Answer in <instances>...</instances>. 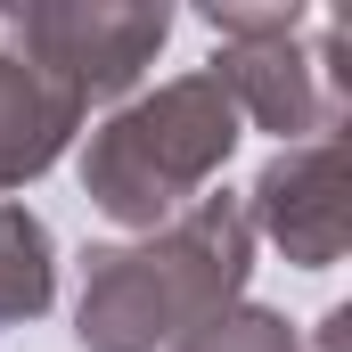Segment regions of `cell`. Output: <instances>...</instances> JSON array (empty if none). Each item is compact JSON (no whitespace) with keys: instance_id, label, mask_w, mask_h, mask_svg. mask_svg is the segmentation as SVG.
Listing matches in <instances>:
<instances>
[{"instance_id":"obj_1","label":"cell","mask_w":352,"mask_h":352,"mask_svg":"<svg viewBox=\"0 0 352 352\" xmlns=\"http://www.w3.org/2000/svg\"><path fill=\"white\" fill-rule=\"evenodd\" d=\"M254 270V221L246 197H197L164 230H148L140 246H90L82 303H74V336L82 352H156L180 344L188 328H205L213 311L238 303Z\"/></svg>"},{"instance_id":"obj_2","label":"cell","mask_w":352,"mask_h":352,"mask_svg":"<svg viewBox=\"0 0 352 352\" xmlns=\"http://www.w3.org/2000/svg\"><path fill=\"white\" fill-rule=\"evenodd\" d=\"M238 148V107L213 74H180L131 107H115L82 148L90 205L123 230H164L205 197V180Z\"/></svg>"},{"instance_id":"obj_3","label":"cell","mask_w":352,"mask_h":352,"mask_svg":"<svg viewBox=\"0 0 352 352\" xmlns=\"http://www.w3.org/2000/svg\"><path fill=\"white\" fill-rule=\"evenodd\" d=\"M303 33V25H295ZM295 33H254V41H221V58L205 66L213 82L230 90L238 123L254 115L278 140H328L344 115V25L320 16V50L303 58Z\"/></svg>"},{"instance_id":"obj_4","label":"cell","mask_w":352,"mask_h":352,"mask_svg":"<svg viewBox=\"0 0 352 352\" xmlns=\"http://www.w3.org/2000/svg\"><path fill=\"white\" fill-rule=\"evenodd\" d=\"M173 33V8H115V0H58V8H16V41L74 90L82 107L123 98L156 66Z\"/></svg>"},{"instance_id":"obj_5","label":"cell","mask_w":352,"mask_h":352,"mask_svg":"<svg viewBox=\"0 0 352 352\" xmlns=\"http://www.w3.org/2000/svg\"><path fill=\"white\" fill-rule=\"evenodd\" d=\"M246 221L263 230L287 263L303 270H328L344 263V238H352V205H344V140H295L278 148L246 197Z\"/></svg>"},{"instance_id":"obj_6","label":"cell","mask_w":352,"mask_h":352,"mask_svg":"<svg viewBox=\"0 0 352 352\" xmlns=\"http://www.w3.org/2000/svg\"><path fill=\"white\" fill-rule=\"evenodd\" d=\"M82 115L90 107L16 41V8H0V188L41 180L82 131Z\"/></svg>"},{"instance_id":"obj_7","label":"cell","mask_w":352,"mask_h":352,"mask_svg":"<svg viewBox=\"0 0 352 352\" xmlns=\"http://www.w3.org/2000/svg\"><path fill=\"white\" fill-rule=\"evenodd\" d=\"M58 295V263H50V230L41 213L0 197V328L8 320H41Z\"/></svg>"},{"instance_id":"obj_8","label":"cell","mask_w":352,"mask_h":352,"mask_svg":"<svg viewBox=\"0 0 352 352\" xmlns=\"http://www.w3.org/2000/svg\"><path fill=\"white\" fill-rule=\"evenodd\" d=\"M173 352H303L295 344V328L278 320V311H254V303H230V311H213L205 328H188Z\"/></svg>"},{"instance_id":"obj_9","label":"cell","mask_w":352,"mask_h":352,"mask_svg":"<svg viewBox=\"0 0 352 352\" xmlns=\"http://www.w3.org/2000/svg\"><path fill=\"white\" fill-rule=\"evenodd\" d=\"M344 328H352V311H328L320 320V352H344Z\"/></svg>"}]
</instances>
